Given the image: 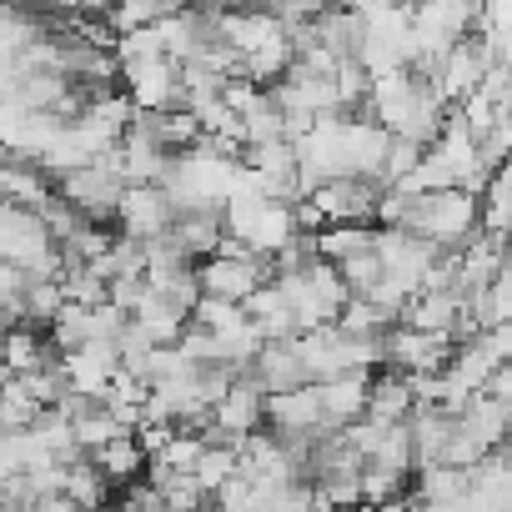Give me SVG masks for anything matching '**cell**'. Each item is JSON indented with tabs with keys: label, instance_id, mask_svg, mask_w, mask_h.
<instances>
[{
	"label": "cell",
	"instance_id": "21",
	"mask_svg": "<svg viewBox=\"0 0 512 512\" xmlns=\"http://www.w3.org/2000/svg\"><path fill=\"white\" fill-rule=\"evenodd\" d=\"M51 462H61V457L41 442L36 427H26V432H6V442H0V472H6V477H26V472L51 467Z\"/></svg>",
	"mask_w": 512,
	"mask_h": 512
},
{
	"label": "cell",
	"instance_id": "35",
	"mask_svg": "<svg viewBox=\"0 0 512 512\" xmlns=\"http://www.w3.org/2000/svg\"><path fill=\"white\" fill-rule=\"evenodd\" d=\"M397 6H407V11H417V6H427V0H397Z\"/></svg>",
	"mask_w": 512,
	"mask_h": 512
},
{
	"label": "cell",
	"instance_id": "33",
	"mask_svg": "<svg viewBox=\"0 0 512 512\" xmlns=\"http://www.w3.org/2000/svg\"><path fill=\"white\" fill-rule=\"evenodd\" d=\"M492 392H497V397H502V402L512 407V362H507V367H502V372L492 377Z\"/></svg>",
	"mask_w": 512,
	"mask_h": 512
},
{
	"label": "cell",
	"instance_id": "16",
	"mask_svg": "<svg viewBox=\"0 0 512 512\" xmlns=\"http://www.w3.org/2000/svg\"><path fill=\"white\" fill-rule=\"evenodd\" d=\"M251 377L267 387V397H277V392H292V387H307L312 377H307V362H302V352H297V337L292 342H267L262 347V357L251 362Z\"/></svg>",
	"mask_w": 512,
	"mask_h": 512
},
{
	"label": "cell",
	"instance_id": "20",
	"mask_svg": "<svg viewBox=\"0 0 512 512\" xmlns=\"http://www.w3.org/2000/svg\"><path fill=\"white\" fill-rule=\"evenodd\" d=\"M111 492H116V482L101 472V462L96 457H76V462H66V497H76L86 512H111Z\"/></svg>",
	"mask_w": 512,
	"mask_h": 512
},
{
	"label": "cell",
	"instance_id": "12",
	"mask_svg": "<svg viewBox=\"0 0 512 512\" xmlns=\"http://www.w3.org/2000/svg\"><path fill=\"white\" fill-rule=\"evenodd\" d=\"M61 131H66V121L56 111H31V106H16V101L0 106V141H6V151L16 161H41L56 146Z\"/></svg>",
	"mask_w": 512,
	"mask_h": 512
},
{
	"label": "cell",
	"instance_id": "22",
	"mask_svg": "<svg viewBox=\"0 0 512 512\" xmlns=\"http://www.w3.org/2000/svg\"><path fill=\"white\" fill-rule=\"evenodd\" d=\"M91 457L101 462V472H106L116 487H131V482H141V477H146V467H151V457H146V447L136 442V432L116 437L111 447H101V452H91Z\"/></svg>",
	"mask_w": 512,
	"mask_h": 512
},
{
	"label": "cell",
	"instance_id": "10",
	"mask_svg": "<svg viewBox=\"0 0 512 512\" xmlns=\"http://www.w3.org/2000/svg\"><path fill=\"white\" fill-rule=\"evenodd\" d=\"M176 216L181 211H176L166 186H126L121 206H116V231L136 236V241H161V236H171Z\"/></svg>",
	"mask_w": 512,
	"mask_h": 512
},
{
	"label": "cell",
	"instance_id": "15",
	"mask_svg": "<svg viewBox=\"0 0 512 512\" xmlns=\"http://www.w3.org/2000/svg\"><path fill=\"white\" fill-rule=\"evenodd\" d=\"M417 412V392H412V377L397 372V367H382L372 377V402H367V422L377 427H402L407 417Z\"/></svg>",
	"mask_w": 512,
	"mask_h": 512
},
{
	"label": "cell",
	"instance_id": "4",
	"mask_svg": "<svg viewBox=\"0 0 512 512\" xmlns=\"http://www.w3.org/2000/svg\"><path fill=\"white\" fill-rule=\"evenodd\" d=\"M196 277H201V297H221V302H241L246 307L277 277V267H272V256H262V251H251L246 241L226 236L216 256L196 262Z\"/></svg>",
	"mask_w": 512,
	"mask_h": 512
},
{
	"label": "cell",
	"instance_id": "32",
	"mask_svg": "<svg viewBox=\"0 0 512 512\" xmlns=\"http://www.w3.org/2000/svg\"><path fill=\"white\" fill-rule=\"evenodd\" d=\"M337 96H342V111H352V106H362L372 96V76H367V66L357 56H347L337 66Z\"/></svg>",
	"mask_w": 512,
	"mask_h": 512
},
{
	"label": "cell",
	"instance_id": "18",
	"mask_svg": "<svg viewBox=\"0 0 512 512\" xmlns=\"http://www.w3.org/2000/svg\"><path fill=\"white\" fill-rule=\"evenodd\" d=\"M0 191H6V201H16V206L46 211L56 201V176L46 166H36V161H16L11 156V166L0 171Z\"/></svg>",
	"mask_w": 512,
	"mask_h": 512
},
{
	"label": "cell",
	"instance_id": "2",
	"mask_svg": "<svg viewBox=\"0 0 512 512\" xmlns=\"http://www.w3.org/2000/svg\"><path fill=\"white\" fill-rule=\"evenodd\" d=\"M241 146H226L216 136H201L191 151L176 156L171 176H166V191L176 201V211H226L231 191H236V176H241Z\"/></svg>",
	"mask_w": 512,
	"mask_h": 512
},
{
	"label": "cell",
	"instance_id": "28",
	"mask_svg": "<svg viewBox=\"0 0 512 512\" xmlns=\"http://www.w3.org/2000/svg\"><path fill=\"white\" fill-rule=\"evenodd\" d=\"M191 322H196V327H206V332H236V327H246V322H251V312H246L241 302L201 297V302H196V312H191Z\"/></svg>",
	"mask_w": 512,
	"mask_h": 512
},
{
	"label": "cell",
	"instance_id": "24",
	"mask_svg": "<svg viewBox=\"0 0 512 512\" xmlns=\"http://www.w3.org/2000/svg\"><path fill=\"white\" fill-rule=\"evenodd\" d=\"M131 427L111 412V407H86L81 417H76V442H81V452L91 457V452H101V447H111L116 437H126Z\"/></svg>",
	"mask_w": 512,
	"mask_h": 512
},
{
	"label": "cell",
	"instance_id": "26",
	"mask_svg": "<svg viewBox=\"0 0 512 512\" xmlns=\"http://www.w3.org/2000/svg\"><path fill=\"white\" fill-rule=\"evenodd\" d=\"M111 31L126 36V31H141V26H156L166 21V0H116V6L106 11Z\"/></svg>",
	"mask_w": 512,
	"mask_h": 512
},
{
	"label": "cell",
	"instance_id": "31",
	"mask_svg": "<svg viewBox=\"0 0 512 512\" xmlns=\"http://www.w3.org/2000/svg\"><path fill=\"white\" fill-rule=\"evenodd\" d=\"M61 307H66V292H61V282H31V292H26V322H36V327H51V322L61 317Z\"/></svg>",
	"mask_w": 512,
	"mask_h": 512
},
{
	"label": "cell",
	"instance_id": "7",
	"mask_svg": "<svg viewBox=\"0 0 512 512\" xmlns=\"http://www.w3.org/2000/svg\"><path fill=\"white\" fill-rule=\"evenodd\" d=\"M262 427H267V387L251 372H241L231 392L211 407V442H246Z\"/></svg>",
	"mask_w": 512,
	"mask_h": 512
},
{
	"label": "cell",
	"instance_id": "27",
	"mask_svg": "<svg viewBox=\"0 0 512 512\" xmlns=\"http://www.w3.org/2000/svg\"><path fill=\"white\" fill-rule=\"evenodd\" d=\"M61 292H66V302H81V307H106L111 302V282L96 277L91 267H66Z\"/></svg>",
	"mask_w": 512,
	"mask_h": 512
},
{
	"label": "cell",
	"instance_id": "13",
	"mask_svg": "<svg viewBox=\"0 0 512 512\" xmlns=\"http://www.w3.org/2000/svg\"><path fill=\"white\" fill-rule=\"evenodd\" d=\"M382 342H387V367H397V372H447V362L457 357V337L417 332L407 322H397Z\"/></svg>",
	"mask_w": 512,
	"mask_h": 512
},
{
	"label": "cell",
	"instance_id": "30",
	"mask_svg": "<svg viewBox=\"0 0 512 512\" xmlns=\"http://www.w3.org/2000/svg\"><path fill=\"white\" fill-rule=\"evenodd\" d=\"M412 477L407 472H397V467H382V462H367V472H362V497L377 507V502H392V497H407L412 487H407Z\"/></svg>",
	"mask_w": 512,
	"mask_h": 512
},
{
	"label": "cell",
	"instance_id": "19",
	"mask_svg": "<svg viewBox=\"0 0 512 512\" xmlns=\"http://www.w3.org/2000/svg\"><path fill=\"white\" fill-rule=\"evenodd\" d=\"M61 352L51 347V337H41L36 322H21L6 332V377H31L41 367H51Z\"/></svg>",
	"mask_w": 512,
	"mask_h": 512
},
{
	"label": "cell",
	"instance_id": "3",
	"mask_svg": "<svg viewBox=\"0 0 512 512\" xmlns=\"http://www.w3.org/2000/svg\"><path fill=\"white\" fill-rule=\"evenodd\" d=\"M0 262L21 267L36 282H61L66 277V246L56 241V231L41 211L6 201L0 206Z\"/></svg>",
	"mask_w": 512,
	"mask_h": 512
},
{
	"label": "cell",
	"instance_id": "6",
	"mask_svg": "<svg viewBox=\"0 0 512 512\" xmlns=\"http://www.w3.org/2000/svg\"><path fill=\"white\" fill-rule=\"evenodd\" d=\"M121 86L136 111H176L186 106V76L171 56L156 61H121Z\"/></svg>",
	"mask_w": 512,
	"mask_h": 512
},
{
	"label": "cell",
	"instance_id": "1",
	"mask_svg": "<svg viewBox=\"0 0 512 512\" xmlns=\"http://www.w3.org/2000/svg\"><path fill=\"white\" fill-rule=\"evenodd\" d=\"M387 151H392V131L382 121H362L352 111H337V116H322L302 141H297V161H302V201L327 186V181H347V176H367V181H382V166H387Z\"/></svg>",
	"mask_w": 512,
	"mask_h": 512
},
{
	"label": "cell",
	"instance_id": "23",
	"mask_svg": "<svg viewBox=\"0 0 512 512\" xmlns=\"http://www.w3.org/2000/svg\"><path fill=\"white\" fill-rule=\"evenodd\" d=\"M337 327H342L347 337H387V332L397 327V312H387V307L372 302V297H352V302L342 307Z\"/></svg>",
	"mask_w": 512,
	"mask_h": 512
},
{
	"label": "cell",
	"instance_id": "14",
	"mask_svg": "<svg viewBox=\"0 0 512 512\" xmlns=\"http://www.w3.org/2000/svg\"><path fill=\"white\" fill-rule=\"evenodd\" d=\"M372 377H377V372H342V377H327V382H322V407H327L332 432H342V427H352V422L367 417Z\"/></svg>",
	"mask_w": 512,
	"mask_h": 512
},
{
	"label": "cell",
	"instance_id": "11",
	"mask_svg": "<svg viewBox=\"0 0 512 512\" xmlns=\"http://www.w3.org/2000/svg\"><path fill=\"white\" fill-rule=\"evenodd\" d=\"M61 372H66V387L86 402H106L111 382L126 372V357L116 342H86L81 352H61Z\"/></svg>",
	"mask_w": 512,
	"mask_h": 512
},
{
	"label": "cell",
	"instance_id": "8",
	"mask_svg": "<svg viewBox=\"0 0 512 512\" xmlns=\"http://www.w3.org/2000/svg\"><path fill=\"white\" fill-rule=\"evenodd\" d=\"M492 66H497L492 46H487L482 36H467V41H457V46L442 56V66H437L427 81L442 91V101H447V106H462L467 96H477V91H482V81L492 76Z\"/></svg>",
	"mask_w": 512,
	"mask_h": 512
},
{
	"label": "cell",
	"instance_id": "29",
	"mask_svg": "<svg viewBox=\"0 0 512 512\" xmlns=\"http://www.w3.org/2000/svg\"><path fill=\"white\" fill-rule=\"evenodd\" d=\"M41 412H46V407H41L16 377H6V397H0V417H6V432H26V427H36Z\"/></svg>",
	"mask_w": 512,
	"mask_h": 512
},
{
	"label": "cell",
	"instance_id": "9",
	"mask_svg": "<svg viewBox=\"0 0 512 512\" xmlns=\"http://www.w3.org/2000/svg\"><path fill=\"white\" fill-rule=\"evenodd\" d=\"M267 427L282 432L287 442H322L332 432L327 407H322V382H307V387L267 397Z\"/></svg>",
	"mask_w": 512,
	"mask_h": 512
},
{
	"label": "cell",
	"instance_id": "5",
	"mask_svg": "<svg viewBox=\"0 0 512 512\" xmlns=\"http://www.w3.org/2000/svg\"><path fill=\"white\" fill-rule=\"evenodd\" d=\"M407 231L427 236L442 251H462L482 231V196L477 191H462V186L427 191V196H417V211H412V226Z\"/></svg>",
	"mask_w": 512,
	"mask_h": 512
},
{
	"label": "cell",
	"instance_id": "25",
	"mask_svg": "<svg viewBox=\"0 0 512 512\" xmlns=\"http://www.w3.org/2000/svg\"><path fill=\"white\" fill-rule=\"evenodd\" d=\"M36 41H46V26H41V16H31L21 0L6 11V36H0V56H26Z\"/></svg>",
	"mask_w": 512,
	"mask_h": 512
},
{
	"label": "cell",
	"instance_id": "17",
	"mask_svg": "<svg viewBox=\"0 0 512 512\" xmlns=\"http://www.w3.org/2000/svg\"><path fill=\"white\" fill-rule=\"evenodd\" d=\"M226 236H231V231H226V211H186V216H176V226H171V241L191 256V262H206V256H216Z\"/></svg>",
	"mask_w": 512,
	"mask_h": 512
},
{
	"label": "cell",
	"instance_id": "34",
	"mask_svg": "<svg viewBox=\"0 0 512 512\" xmlns=\"http://www.w3.org/2000/svg\"><path fill=\"white\" fill-rule=\"evenodd\" d=\"M41 512H86V507H81L76 497H66V492H61V497H46V502H41Z\"/></svg>",
	"mask_w": 512,
	"mask_h": 512
}]
</instances>
